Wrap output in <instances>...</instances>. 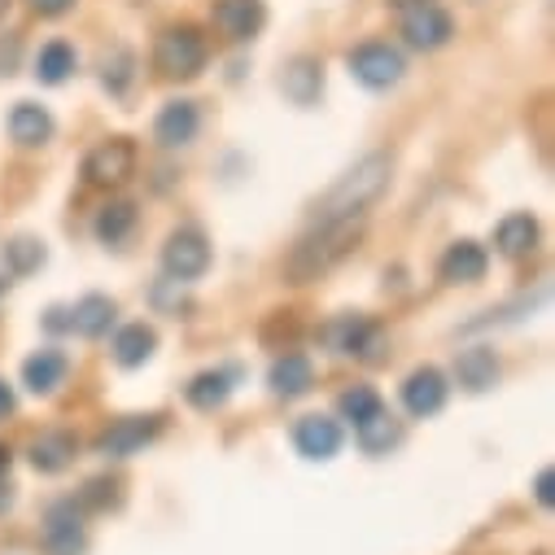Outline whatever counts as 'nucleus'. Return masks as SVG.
Returning a JSON list of instances; mask_svg holds the SVG:
<instances>
[{"label":"nucleus","mask_w":555,"mask_h":555,"mask_svg":"<svg viewBox=\"0 0 555 555\" xmlns=\"http://www.w3.org/2000/svg\"><path fill=\"white\" fill-rule=\"evenodd\" d=\"M363 236V219H328L311 223V232L289 249L285 258V281L289 285H311L320 275H328Z\"/></svg>","instance_id":"obj_1"},{"label":"nucleus","mask_w":555,"mask_h":555,"mask_svg":"<svg viewBox=\"0 0 555 555\" xmlns=\"http://www.w3.org/2000/svg\"><path fill=\"white\" fill-rule=\"evenodd\" d=\"M389 176H393V158L389 154H363L320 202H315V223H328V219H363L367 206L389 189Z\"/></svg>","instance_id":"obj_2"},{"label":"nucleus","mask_w":555,"mask_h":555,"mask_svg":"<svg viewBox=\"0 0 555 555\" xmlns=\"http://www.w3.org/2000/svg\"><path fill=\"white\" fill-rule=\"evenodd\" d=\"M206 36L197 27H167L154 44V66L163 79H197L206 70Z\"/></svg>","instance_id":"obj_3"},{"label":"nucleus","mask_w":555,"mask_h":555,"mask_svg":"<svg viewBox=\"0 0 555 555\" xmlns=\"http://www.w3.org/2000/svg\"><path fill=\"white\" fill-rule=\"evenodd\" d=\"M320 341L333 350V354H346V359H380L385 350V328L372 320V315H337L320 328Z\"/></svg>","instance_id":"obj_4"},{"label":"nucleus","mask_w":555,"mask_h":555,"mask_svg":"<svg viewBox=\"0 0 555 555\" xmlns=\"http://www.w3.org/2000/svg\"><path fill=\"white\" fill-rule=\"evenodd\" d=\"M398 27H402V40L421 53H434L455 36V18L438 5V0H415V5L398 10Z\"/></svg>","instance_id":"obj_5"},{"label":"nucleus","mask_w":555,"mask_h":555,"mask_svg":"<svg viewBox=\"0 0 555 555\" xmlns=\"http://www.w3.org/2000/svg\"><path fill=\"white\" fill-rule=\"evenodd\" d=\"M163 267L171 281L189 285V281H202L210 271V241L197 232V228H176L163 245Z\"/></svg>","instance_id":"obj_6"},{"label":"nucleus","mask_w":555,"mask_h":555,"mask_svg":"<svg viewBox=\"0 0 555 555\" xmlns=\"http://www.w3.org/2000/svg\"><path fill=\"white\" fill-rule=\"evenodd\" d=\"M163 415L154 411V415H122V421H114L101 438H96V455H105V460H127V455H135V451H145L158 434H163Z\"/></svg>","instance_id":"obj_7"},{"label":"nucleus","mask_w":555,"mask_h":555,"mask_svg":"<svg viewBox=\"0 0 555 555\" xmlns=\"http://www.w3.org/2000/svg\"><path fill=\"white\" fill-rule=\"evenodd\" d=\"M135 171V145L127 135H114V141H101L96 150H88L83 158V180L96 184V189H118L127 184Z\"/></svg>","instance_id":"obj_8"},{"label":"nucleus","mask_w":555,"mask_h":555,"mask_svg":"<svg viewBox=\"0 0 555 555\" xmlns=\"http://www.w3.org/2000/svg\"><path fill=\"white\" fill-rule=\"evenodd\" d=\"M350 75L363 83V88H393L398 79H402V70H406V62H402V53L393 49V44H385V40H367V44H359L350 57Z\"/></svg>","instance_id":"obj_9"},{"label":"nucleus","mask_w":555,"mask_h":555,"mask_svg":"<svg viewBox=\"0 0 555 555\" xmlns=\"http://www.w3.org/2000/svg\"><path fill=\"white\" fill-rule=\"evenodd\" d=\"M83 507L79 499H57L44 516V551L49 555H83Z\"/></svg>","instance_id":"obj_10"},{"label":"nucleus","mask_w":555,"mask_h":555,"mask_svg":"<svg viewBox=\"0 0 555 555\" xmlns=\"http://www.w3.org/2000/svg\"><path fill=\"white\" fill-rule=\"evenodd\" d=\"M447 376L438 367H415L406 380H402V406L415 415V421H429V415H438L447 406Z\"/></svg>","instance_id":"obj_11"},{"label":"nucleus","mask_w":555,"mask_h":555,"mask_svg":"<svg viewBox=\"0 0 555 555\" xmlns=\"http://www.w3.org/2000/svg\"><path fill=\"white\" fill-rule=\"evenodd\" d=\"M210 18H215L219 36H228L232 44H245V40H254L262 31L267 5H262V0H215Z\"/></svg>","instance_id":"obj_12"},{"label":"nucleus","mask_w":555,"mask_h":555,"mask_svg":"<svg viewBox=\"0 0 555 555\" xmlns=\"http://www.w3.org/2000/svg\"><path fill=\"white\" fill-rule=\"evenodd\" d=\"M197 131H202V109L197 101H167L158 122H154V135H158V145L163 150H184L197 141Z\"/></svg>","instance_id":"obj_13"},{"label":"nucleus","mask_w":555,"mask_h":555,"mask_svg":"<svg viewBox=\"0 0 555 555\" xmlns=\"http://www.w3.org/2000/svg\"><path fill=\"white\" fill-rule=\"evenodd\" d=\"M294 447H298L302 460L324 464L341 451V425L328 421V415H302V421L294 425Z\"/></svg>","instance_id":"obj_14"},{"label":"nucleus","mask_w":555,"mask_h":555,"mask_svg":"<svg viewBox=\"0 0 555 555\" xmlns=\"http://www.w3.org/2000/svg\"><path fill=\"white\" fill-rule=\"evenodd\" d=\"M486 271H490V254H486V245H477V241H455V245H447V254H442V262H438V275H442L447 285H477Z\"/></svg>","instance_id":"obj_15"},{"label":"nucleus","mask_w":555,"mask_h":555,"mask_svg":"<svg viewBox=\"0 0 555 555\" xmlns=\"http://www.w3.org/2000/svg\"><path fill=\"white\" fill-rule=\"evenodd\" d=\"M281 92L294 101V105H302V109H311L315 101H320V92H324V66L315 62V57H289L285 62V70H281Z\"/></svg>","instance_id":"obj_16"},{"label":"nucleus","mask_w":555,"mask_h":555,"mask_svg":"<svg viewBox=\"0 0 555 555\" xmlns=\"http://www.w3.org/2000/svg\"><path fill=\"white\" fill-rule=\"evenodd\" d=\"M267 385H271L275 398H285V402H289V398H302V393H311V385H315V367H311L307 354L289 350V354H281V359L271 363Z\"/></svg>","instance_id":"obj_17"},{"label":"nucleus","mask_w":555,"mask_h":555,"mask_svg":"<svg viewBox=\"0 0 555 555\" xmlns=\"http://www.w3.org/2000/svg\"><path fill=\"white\" fill-rule=\"evenodd\" d=\"M10 135H14V145L23 150H40L53 141V114L36 101H18L10 109Z\"/></svg>","instance_id":"obj_18"},{"label":"nucleus","mask_w":555,"mask_h":555,"mask_svg":"<svg viewBox=\"0 0 555 555\" xmlns=\"http://www.w3.org/2000/svg\"><path fill=\"white\" fill-rule=\"evenodd\" d=\"M236 380H241V372H236V367H206V372H197V376L189 380L184 398H189L197 411H219V406L232 398Z\"/></svg>","instance_id":"obj_19"},{"label":"nucleus","mask_w":555,"mask_h":555,"mask_svg":"<svg viewBox=\"0 0 555 555\" xmlns=\"http://www.w3.org/2000/svg\"><path fill=\"white\" fill-rule=\"evenodd\" d=\"M75 455H79V438L66 434V429H44V434L31 442V468H36V473H49V477L62 473V468H70Z\"/></svg>","instance_id":"obj_20"},{"label":"nucleus","mask_w":555,"mask_h":555,"mask_svg":"<svg viewBox=\"0 0 555 555\" xmlns=\"http://www.w3.org/2000/svg\"><path fill=\"white\" fill-rule=\"evenodd\" d=\"M455 380H460L468 393H486V389H494V380H499V354H494L490 346H473V350H464V354L455 359Z\"/></svg>","instance_id":"obj_21"},{"label":"nucleus","mask_w":555,"mask_h":555,"mask_svg":"<svg viewBox=\"0 0 555 555\" xmlns=\"http://www.w3.org/2000/svg\"><path fill=\"white\" fill-rule=\"evenodd\" d=\"M66 372H70V359H66L62 350H36V354L23 363V385H27L31 393L49 398V393L66 380Z\"/></svg>","instance_id":"obj_22"},{"label":"nucleus","mask_w":555,"mask_h":555,"mask_svg":"<svg viewBox=\"0 0 555 555\" xmlns=\"http://www.w3.org/2000/svg\"><path fill=\"white\" fill-rule=\"evenodd\" d=\"M70 315V328L79 333V337H105L109 333V324H114V315H118V307H114V298H105V294H83L79 302H75V311H66Z\"/></svg>","instance_id":"obj_23"},{"label":"nucleus","mask_w":555,"mask_h":555,"mask_svg":"<svg viewBox=\"0 0 555 555\" xmlns=\"http://www.w3.org/2000/svg\"><path fill=\"white\" fill-rule=\"evenodd\" d=\"M154 350H158V333L150 324H127L114 337V363L118 367H141L154 359Z\"/></svg>","instance_id":"obj_24"},{"label":"nucleus","mask_w":555,"mask_h":555,"mask_svg":"<svg viewBox=\"0 0 555 555\" xmlns=\"http://www.w3.org/2000/svg\"><path fill=\"white\" fill-rule=\"evenodd\" d=\"M533 245H538V219L533 215H507L494 228V249L503 258H525V254H533Z\"/></svg>","instance_id":"obj_25"},{"label":"nucleus","mask_w":555,"mask_h":555,"mask_svg":"<svg viewBox=\"0 0 555 555\" xmlns=\"http://www.w3.org/2000/svg\"><path fill=\"white\" fill-rule=\"evenodd\" d=\"M92 232H96L101 245H122V241L135 232V206H131V202H109V206H101L96 219H92Z\"/></svg>","instance_id":"obj_26"},{"label":"nucleus","mask_w":555,"mask_h":555,"mask_svg":"<svg viewBox=\"0 0 555 555\" xmlns=\"http://www.w3.org/2000/svg\"><path fill=\"white\" fill-rule=\"evenodd\" d=\"M75 66H79V57H75V49L66 40H49L36 53V79L40 83H66L75 75Z\"/></svg>","instance_id":"obj_27"},{"label":"nucleus","mask_w":555,"mask_h":555,"mask_svg":"<svg viewBox=\"0 0 555 555\" xmlns=\"http://www.w3.org/2000/svg\"><path fill=\"white\" fill-rule=\"evenodd\" d=\"M337 411H341V421L346 425H367L376 411H385V402H380V393L372 389V385H350V389H341V398H337Z\"/></svg>","instance_id":"obj_28"},{"label":"nucleus","mask_w":555,"mask_h":555,"mask_svg":"<svg viewBox=\"0 0 555 555\" xmlns=\"http://www.w3.org/2000/svg\"><path fill=\"white\" fill-rule=\"evenodd\" d=\"M354 434H359V447H363L367 455H385L389 447H398V442H402V425L393 421L389 411H376L372 421H367V425H359Z\"/></svg>","instance_id":"obj_29"},{"label":"nucleus","mask_w":555,"mask_h":555,"mask_svg":"<svg viewBox=\"0 0 555 555\" xmlns=\"http://www.w3.org/2000/svg\"><path fill=\"white\" fill-rule=\"evenodd\" d=\"M131 70H135V57H131L127 49L105 53V57H101V83H105V92H109V96H127Z\"/></svg>","instance_id":"obj_30"},{"label":"nucleus","mask_w":555,"mask_h":555,"mask_svg":"<svg viewBox=\"0 0 555 555\" xmlns=\"http://www.w3.org/2000/svg\"><path fill=\"white\" fill-rule=\"evenodd\" d=\"M5 267H10L14 275H31V271H40V267H44V241H36V236H18V241H10V245H5Z\"/></svg>","instance_id":"obj_31"},{"label":"nucleus","mask_w":555,"mask_h":555,"mask_svg":"<svg viewBox=\"0 0 555 555\" xmlns=\"http://www.w3.org/2000/svg\"><path fill=\"white\" fill-rule=\"evenodd\" d=\"M109 503H118V486H114V481H101V477H96V481H88V486L79 490V507H83V512H88V507L101 512V507H109Z\"/></svg>","instance_id":"obj_32"},{"label":"nucleus","mask_w":555,"mask_h":555,"mask_svg":"<svg viewBox=\"0 0 555 555\" xmlns=\"http://www.w3.org/2000/svg\"><path fill=\"white\" fill-rule=\"evenodd\" d=\"M27 5H31V14H40V18H62V14L75 10V0H27Z\"/></svg>","instance_id":"obj_33"},{"label":"nucleus","mask_w":555,"mask_h":555,"mask_svg":"<svg viewBox=\"0 0 555 555\" xmlns=\"http://www.w3.org/2000/svg\"><path fill=\"white\" fill-rule=\"evenodd\" d=\"M533 490H538V503H542V507H551V503H555V477H551V468H542V473H538Z\"/></svg>","instance_id":"obj_34"},{"label":"nucleus","mask_w":555,"mask_h":555,"mask_svg":"<svg viewBox=\"0 0 555 555\" xmlns=\"http://www.w3.org/2000/svg\"><path fill=\"white\" fill-rule=\"evenodd\" d=\"M14 507V481H10V473L5 477H0V516H5Z\"/></svg>","instance_id":"obj_35"},{"label":"nucleus","mask_w":555,"mask_h":555,"mask_svg":"<svg viewBox=\"0 0 555 555\" xmlns=\"http://www.w3.org/2000/svg\"><path fill=\"white\" fill-rule=\"evenodd\" d=\"M5 415H14V389L0 380V421H5Z\"/></svg>","instance_id":"obj_36"},{"label":"nucleus","mask_w":555,"mask_h":555,"mask_svg":"<svg viewBox=\"0 0 555 555\" xmlns=\"http://www.w3.org/2000/svg\"><path fill=\"white\" fill-rule=\"evenodd\" d=\"M44 324H49L53 333H57V328H70V320H66V311H49V320H44Z\"/></svg>","instance_id":"obj_37"},{"label":"nucleus","mask_w":555,"mask_h":555,"mask_svg":"<svg viewBox=\"0 0 555 555\" xmlns=\"http://www.w3.org/2000/svg\"><path fill=\"white\" fill-rule=\"evenodd\" d=\"M10 460H14V455H10V447H0V477L10 473Z\"/></svg>","instance_id":"obj_38"},{"label":"nucleus","mask_w":555,"mask_h":555,"mask_svg":"<svg viewBox=\"0 0 555 555\" xmlns=\"http://www.w3.org/2000/svg\"><path fill=\"white\" fill-rule=\"evenodd\" d=\"M406 5H415V0H389V10H406Z\"/></svg>","instance_id":"obj_39"},{"label":"nucleus","mask_w":555,"mask_h":555,"mask_svg":"<svg viewBox=\"0 0 555 555\" xmlns=\"http://www.w3.org/2000/svg\"><path fill=\"white\" fill-rule=\"evenodd\" d=\"M5 10H10V0H0V18H5Z\"/></svg>","instance_id":"obj_40"}]
</instances>
